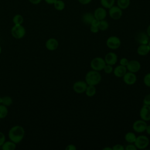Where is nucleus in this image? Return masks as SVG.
<instances>
[{
    "instance_id": "obj_1",
    "label": "nucleus",
    "mask_w": 150,
    "mask_h": 150,
    "mask_svg": "<svg viewBox=\"0 0 150 150\" xmlns=\"http://www.w3.org/2000/svg\"><path fill=\"white\" fill-rule=\"evenodd\" d=\"M25 135V129L21 125H15L9 131L8 137L9 139L15 144L19 143Z\"/></svg>"
},
{
    "instance_id": "obj_2",
    "label": "nucleus",
    "mask_w": 150,
    "mask_h": 150,
    "mask_svg": "<svg viewBox=\"0 0 150 150\" xmlns=\"http://www.w3.org/2000/svg\"><path fill=\"white\" fill-rule=\"evenodd\" d=\"M101 75L99 71L92 70L88 71L85 76V81L87 85L97 86L101 81Z\"/></svg>"
},
{
    "instance_id": "obj_3",
    "label": "nucleus",
    "mask_w": 150,
    "mask_h": 150,
    "mask_svg": "<svg viewBox=\"0 0 150 150\" xmlns=\"http://www.w3.org/2000/svg\"><path fill=\"white\" fill-rule=\"evenodd\" d=\"M106 64L103 58L100 57H96L93 58L90 62V67L92 70L100 71L103 70V69Z\"/></svg>"
},
{
    "instance_id": "obj_4",
    "label": "nucleus",
    "mask_w": 150,
    "mask_h": 150,
    "mask_svg": "<svg viewBox=\"0 0 150 150\" xmlns=\"http://www.w3.org/2000/svg\"><path fill=\"white\" fill-rule=\"evenodd\" d=\"M26 33V30L22 25H14L11 29L12 36L17 39L23 38Z\"/></svg>"
},
{
    "instance_id": "obj_5",
    "label": "nucleus",
    "mask_w": 150,
    "mask_h": 150,
    "mask_svg": "<svg viewBox=\"0 0 150 150\" xmlns=\"http://www.w3.org/2000/svg\"><path fill=\"white\" fill-rule=\"evenodd\" d=\"M137 149H144L148 147L149 144V139L146 135H141L137 137L134 143Z\"/></svg>"
},
{
    "instance_id": "obj_6",
    "label": "nucleus",
    "mask_w": 150,
    "mask_h": 150,
    "mask_svg": "<svg viewBox=\"0 0 150 150\" xmlns=\"http://www.w3.org/2000/svg\"><path fill=\"white\" fill-rule=\"evenodd\" d=\"M105 43L108 48L111 50H116L120 47L121 42L118 37L116 36H111L107 38Z\"/></svg>"
},
{
    "instance_id": "obj_7",
    "label": "nucleus",
    "mask_w": 150,
    "mask_h": 150,
    "mask_svg": "<svg viewBox=\"0 0 150 150\" xmlns=\"http://www.w3.org/2000/svg\"><path fill=\"white\" fill-rule=\"evenodd\" d=\"M108 15L114 20H118L122 16V9L117 5H113L108 9Z\"/></svg>"
},
{
    "instance_id": "obj_8",
    "label": "nucleus",
    "mask_w": 150,
    "mask_h": 150,
    "mask_svg": "<svg viewBox=\"0 0 150 150\" xmlns=\"http://www.w3.org/2000/svg\"><path fill=\"white\" fill-rule=\"evenodd\" d=\"M147 123L146 121L140 119L135 121L132 124V129L137 133H142L145 131Z\"/></svg>"
},
{
    "instance_id": "obj_9",
    "label": "nucleus",
    "mask_w": 150,
    "mask_h": 150,
    "mask_svg": "<svg viewBox=\"0 0 150 150\" xmlns=\"http://www.w3.org/2000/svg\"><path fill=\"white\" fill-rule=\"evenodd\" d=\"M87 84L85 81L79 80L73 84V91L77 94H82L85 92Z\"/></svg>"
},
{
    "instance_id": "obj_10",
    "label": "nucleus",
    "mask_w": 150,
    "mask_h": 150,
    "mask_svg": "<svg viewBox=\"0 0 150 150\" xmlns=\"http://www.w3.org/2000/svg\"><path fill=\"white\" fill-rule=\"evenodd\" d=\"M139 117L146 122L150 121V105L143 104L139 111Z\"/></svg>"
},
{
    "instance_id": "obj_11",
    "label": "nucleus",
    "mask_w": 150,
    "mask_h": 150,
    "mask_svg": "<svg viewBox=\"0 0 150 150\" xmlns=\"http://www.w3.org/2000/svg\"><path fill=\"white\" fill-rule=\"evenodd\" d=\"M127 71L136 73L138 72L141 67V63L137 60H129L127 66H126Z\"/></svg>"
},
{
    "instance_id": "obj_12",
    "label": "nucleus",
    "mask_w": 150,
    "mask_h": 150,
    "mask_svg": "<svg viewBox=\"0 0 150 150\" xmlns=\"http://www.w3.org/2000/svg\"><path fill=\"white\" fill-rule=\"evenodd\" d=\"M122 79L124 82L128 86H131L136 83L137 77L135 73L130 71H127V73L122 77Z\"/></svg>"
},
{
    "instance_id": "obj_13",
    "label": "nucleus",
    "mask_w": 150,
    "mask_h": 150,
    "mask_svg": "<svg viewBox=\"0 0 150 150\" xmlns=\"http://www.w3.org/2000/svg\"><path fill=\"white\" fill-rule=\"evenodd\" d=\"M136 42L139 45H146L149 42V37L146 32H139L135 36Z\"/></svg>"
},
{
    "instance_id": "obj_14",
    "label": "nucleus",
    "mask_w": 150,
    "mask_h": 150,
    "mask_svg": "<svg viewBox=\"0 0 150 150\" xmlns=\"http://www.w3.org/2000/svg\"><path fill=\"white\" fill-rule=\"evenodd\" d=\"M93 15L95 19L98 21H101L105 19L107 15V12L105 8H103V6L98 7L94 10Z\"/></svg>"
},
{
    "instance_id": "obj_15",
    "label": "nucleus",
    "mask_w": 150,
    "mask_h": 150,
    "mask_svg": "<svg viewBox=\"0 0 150 150\" xmlns=\"http://www.w3.org/2000/svg\"><path fill=\"white\" fill-rule=\"evenodd\" d=\"M104 59L106 64L113 66L117 63L118 61V56L114 52H110L105 54Z\"/></svg>"
},
{
    "instance_id": "obj_16",
    "label": "nucleus",
    "mask_w": 150,
    "mask_h": 150,
    "mask_svg": "<svg viewBox=\"0 0 150 150\" xmlns=\"http://www.w3.org/2000/svg\"><path fill=\"white\" fill-rule=\"evenodd\" d=\"M45 47L49 50H55L59 47V42L55 38H49L45 43Z\"/></svg>"
},
{
    "instance_id": "obj_17",
    "label": "nucleus",
    "mask_w": 150,
    "mask_h": 150,
    "mask_svg": "<svg viewBox=\"0 0 150 150\" xmlns=\"http://www.w3.org/2000/svg\"><path fill=\"white\" fill-rule=\"evenodd\" d=\"M127 69L125 66L119 64L115 67V68L113 69L112 73L115 77L120 78L122 77L124 75L127 73Z\"/></svg>"
},
{
    "instance_id": "obj_18",
    "label": "nucleus",
    "mask_w": 150,
    "mask_h": 150,
    "mask_svg": "<svg viewBox=\"0 0 150 150\" xmlns=\"http://www.w3.org/2000/svg\"><path fill=\"white\" fill-rule=\"evenodd\" d=\"M150 52V48L148 44L139 45L137 49V53L138 55L145 56Z\"/></svg>"
},
{
    "instance_id": "obj_19",
    "label": "nucleus",
    "mask_w": 150,
    "mask_h": 150,
    "mask_svg": "<svg viewBox=\"0 0 150 150\" xmlns=\"http://www.w3.org/2000/svg\"><path fill=\"white\" fill-rule=\"evenodd\" d=\"M94 19H95V18L94 16L93 13H91L90 12H86L84 13L81 17L82 22L84 24L89 25H90L91 22L93 21Z\"/></svg>"
},
{
    "instance_id": "obj_20",
    "label": "nucleus",
    "mask_w": 150,
    "mask_h": 150,
    "mask_svg": "<svg viewBox=\"0 0 150 150\" xmlns=\"http://www.w3.org/2000/svg\"><path fill=\"white\" fill-rule=\"evenodd\" d=\"M137 138V136L133 132H128L124 136L125 141L128 144H134Z\"/></svg>"
},
{
    "instance_id": "obj_21",
    "label": "nucleus",
    "mask_w": 150,
    "mask_h": 150,
    "mask_svg": "<svg viewBox=\"0 0 150 150\" xmlns=\"http://www.w3.org/2000/svg\"><path fill=\"white\" fill-rule=\"evenodd\" d=\"M2 150H14L16 148V144L12 141H5L1 146Z\"/></svg>"
},
{
    "instance_id": "obj_22",
    "label": "nucleus",
    "mask_w": 150,
    "mask_h": 150,
    "mask_svg": "<svg viewBox=\"0 0 150 150\" xmlns=\"http://www.w3.org/2000/svg\"><path fill=\"white\" fill-rule=\"evenodd\" d=\"M96 86H92V85H87V88L85 91L86 95L89 97H93L96 94Z\"/></svg>"
},
{
    "instance_id": "obj_23",
    "label": "nucleus",
    "mask_w": 150,
    "mask_h": 150,
    "mask_svg": "<svg viewBox=\"0 0 150 150\" xmlns=\"http://www.w3.org/2000/svg\"><path fill=\"white\" fill-rule=\"evenodd\" d=\"M56 10L62 11L65 8V3L63 0H56L53 4Z\"/></svg>"
},
{
    "instance_id": "obj_24",
    "label": "nucleus",
    "mask_w": 150,
    "mask_h": 150,
    "mask_svg": "<svg viewBox=\"0 0 150 150\" xmlns=\"http://www.w3.org/2000/svg\"><path fill=\"white\" fill-rule=\"evenodd\" d=\"M117 4L121 9H126L130 5V0H117Z\"/></svg>"
},
{
    "instance_id": "obj_25",
    "label": "nucleus",
    "mask_w": 150,
    "mask_h": 150,
    "mask_svg": "<svg viewBox=\"0 0 150 150\" xmlns=\"http://www.w3.org/2000/svg\"><path fill=\"white\" fill-rule=\"evenodd\" d=\"M115 1V0H100V3L103 8L109 9L114 5Z\"/></svg>"
},
{
    "instance_id": "obj_26",
    "label": "nucleus",
    "mask_w": 150,
    "mask_h": 150,
    "mask_svg": "<svg viewBox=\"0 0 150 150\" xmlns=\"http://www.w3.org/2000/svg\"><path fill=\"white\" fill-rule=\"evenodd\" d=\"M24 21L23 16L21 14H16L14 15L12 18V22L14 25H22Z\"/></svg>"
},
{
    "instance_id": "obj_27",
    "label": "nucleus",
    "mask_w": 150,
    "mask_h": 150,
    "mask_svg": "<svg viewBox=\"0 0 150 150\" xmlns=\"http://www.w3.org/2000/svg\"><path fill=\"white\" fill-rule=\"evenodd\" d=\"M108 27H109V23L106 20L103 19V20L99 21V23H98V28L100 30L105 31V30L108 29Z\"/></svg>"
},
{
    "instance_id": "obj_28",
    "label": "nucleus",
    "mask_w": 150,
    "mask_h": 150,
    "mask_svg": "<svg viewBox=\"0 0 150 150\" xmlns=\"http://www.w3.org/2000/svg\"><path fill=\"white\" fill-rule=\"evenodd\" d=\"M8 113V110L7 107L0 104V119L5 118Z\"/></svg>"
},
{
    "instance_id": "obj_29",
    "label": "nucleus",
    "mask_w": 150,
    "mask_h": 150,
    "mask_svg": "<svg viewBox=\"0 0 150 150\" xmlns=\"http://www.w3.org/2000/svg\"><path fill=\"white\" fill-rule=\"evenodd\" d=\"M12 99L9 96H4L3 97H1V103L2 104L8 107L11 105L12 104Z\"/></svg>"
},
{
    "instance_id": "obj_30",
    "label": "nucleus",
    "mask_w": 150,
    "mask_h": 150,
    "mask_svg": "<svg viewBox=\"0 0 150 150\" xmlns=\"http://www.w3.org/2000/svg\"><path fill=\"white\" fill-rule=\"evenodd\" d=\"M143 81L146 87H150V73H148L145 74L143 78Z\"/></svg>"
},
{
    "instance_id": "obj_31",
    "label": "nucleus",
    "mask_w": 150,
    "mask_h": 150,
    "mask_svg": "<svg viewBox=\"0 0 150 150\" xmlns=\"http://www.w3.org/2000/svg\"><path fill=\"white\" fill-rule=\"evenodd\" d=\"M113 69H114V68H113L112 66L106 64L105 65L104 69H103V70H104L105 73H106V74H110V73H112Z\"/></svg>"
},
{
    "instance_id": "obj_32",
    "label": "nucleus",
    "mask_w": 150,
    "mask_h": 150,
    "mask_svg": "<svg viewBox=\"0 0 150 150\" xmlns=\"http://www.w3.org/2000/svg\"><path fill=\"white\" fill-rule=\"evenodd\" d=\"M143 104L150 105V94H146L143 99Z\"/></svg>"
},
{
    "instance_id": "obj_33",
    "label": "nucleus",
    "mask_w": 150,
    "mask_h": 150,
    "mask_svg": "<svg viewBox=\"0 0 150 150\" xmlns=\"http://www.w3.org/2000/svg\"><path fill=\"white\" fill-rule=\"evenodd\" d=\"M112 150H124L125 148L122 145L120 144H117L113 145V146L112 147Z\"/></svg>"
},
{
    "instance_id": "obj_34",
    "label": "nucleus",
    "mask_w": 150,
    "mask_h": 150,
    "mask_svg": "<svg viewBox=\"0 0 150 150\" xmlns=\"http://www.w3.org/2000/svg\"><path fill=\"white\" fill-rule=\"evenodd\" d=\"M124 148L125 150H137V149L134 144H128Z\"/></svg>"
},
{
    "instance_id": "obj_35",
    "label": "nucleus",
    "mask_w": 150,
    "mask_h": 150,
    "mask_svg": "<svg viewBox=\"0 0 150 150\" xmlns=\"http://www.w3.org/2000/svg\"><path fill=\"white\" fill-rule=\"evenodd\" d=\"M128 62H129V60H128V59H127L125 57H122L120 60V64L126 67L127 66Z\"/></svg>"
},
{
    "instance_id": "obj_36",
    "label": "nucleus",
    "mask_w": 150,
    "mask_h": 150,
    "mask_svg": "<svg viewBox=\"0 0 150 150\" xmlns=\"http://www.w3.org/2000/svg\"><path fill=\"white\" fill-rule=\"evenodd\" d=\"M90 30L92 33H98L100 30H99L98 26H95L90 25Z\"/></svg>"
},
{
    "instance_id": "obj_37",
    "label": "nucleus",
    "mask_w": 150,
    "mask_h": 150,
    "mask_svg": "<svg viewBox=\"0 0 150 150\" xmlns=\"http://www.w3.org/2000/svg\"><path fill=\"white\" fill-rule=\"evenodd\" d=\"M5 142V136L3 132H0V146H1Z\"/></svg>"
},
{
    "instance_id": "obj_38",
    "label": "nucleus",
    "mask_w": 150,
    "mask_h": 150,
    "mask_svg": "<svg viewBox=\"0 0 150 150\" xmlns=\"http://www.w3.org/2000/svg\"><path fill=\"white\" fill-rule=\"evenodd\" d=\"M76 146L73 144H69L65 148L66 150H76Z\"/></svg>"
},
{
    "instance_id": "obj_39",
    "label": "nucleus",
    "mask_w": 150,
    "mask_h": 150,
    "mask_svg": "<svg viewBox=\"0 0 150 150\" xmlns=\"http://www.w3.org/2000/svg\"><path fill=\"white\" fill-rule=\"evenodd\" d=\"M79 2L82 5H87L91 2L92 0H78Z\"/></svg>"
},
{
    "instance_id": "obj_40",
    "label": "nucleus",
    "mask_w": 150,
    "mask_h": 150,
    "mask_svg": "<svg viewBox=\"0 0 150 150\" xmlns=\"http://www.w3.org/2000/svg\"><path fill=\"white\" fill-rule=\"evenodd\" d=\"M98 23H99V21L97 20V19H94L93 21L91 22L90 25L95 26H98Z\"/></svg>"
},
{
    "instance_id": "obj_41",
    "label": "nucleus",
    "mask_w": 150,
    "mask_h": 150,
    "mask_svg": "<svg viewBox=\"0 0 150 150\" xmlns=\"http://www.w3.org/2000/svg\"><path fill=\"white\" fill-rule=\"evenodd\" d=\"M42 0H29V1L33 4V5H38V4H39L41 2H42Z\"/></svg>"
},
{
    "instance_id": "obj_42",
    "label": "nucleus",
    "mask_w": 150,
    "mask_h": 150,
    "mask_svg": "<svg viewBox=\"0 0 150 150\" xmlns=\"http://www.w3.org/2000/svg\"><path fill=\"white\" fill-rule=\"evenodd\" d=\"M45 2L49 5H53L56 0H44Z\"/></svg>"
},
{
    "instance_id": "obj_43",
    "label": "nucleus",
    "mask_w": 150,
    "mask_h": 150,
    "mask_svg": "<svg viewBox=\"0 0 150 150\" xmlns=\"http://www.w3.org/2000/svg\"><path fill=\"white\" fill-rule=\"evenodd\" d=\"M145 132L150 135V125H147L146 129H145Z\"/></svg>"
},
{
    "instance_id": "obj_44",
    "label": "nucleus",
    "mask_w": 150,
    "mask_h": 150,
    "mask_svg": "<svg viewBox=\"0 0 150 150\" xmlns=\"http://www.w3.org/2000/svg\"><path fill=\"white\" fill-rule=\"evenodd\" d=\"M146 33H147V35H148V36L150 38V24L148 26L147 28H146Z\"/></svg>"
},
{
    "instance_id": "obj_45",
    "label": "nucleus",
    "mask_w": 150,
    "mask_h": 150,
    "mask_svg": "<svg viewBox=\"0 0 150 150\" xmlns=\"http://www.w3.org/2000/svg\"><path fill=\"white\" fill-rule=\"evenodd\" d=\"M103 150H112V147H110V146H106L103 148Z\"/></svg>"
},
{
    "instance_id": "obj_46",
    "label": "nucleus",
    "mask_w": 150,
    "mask_h": 150,
    "mask_svg": "<svg viewBox=\"0 0 150 150\" xmlns=\"http://www.w3.org/2000/svg\"><path fill=\"white\" fill-rule=\"evenodd\" d=\"M1 52H2V49H1V47L0 46V54L1 53Z\"/></svg>"
},
{
    "instance_id": "obj_47",
    "label": "nucleus",
    "mask_w": 150,
    "mask_h": 150,
    "mask_svg": "<svg viewBox=\"0 0 150 150\" xmlns=\"http://www.w3.org/2000/svg\"><path fill=\"white\" fill-rule=\"evenodd\" d=\"M148 46H149V48H150V40H149V43H148Z\"/></svg>"
},
{
    "instance_id": "obj_48",
    "label": "nucleus",
    "mask_w": 150,
    "mask_h": 150,
    "mask_svg": "<svg viewBox=\"0 0 150 150\" xmlns=\"http://www.w3.org/2000/svg\"><path fill=\"white\" fill-rule=\"evenodd\" d=\"M1 103V96H0V104Z\"/></svg>"
},
{
    "instance_id": "obj_49",
    "label": "nucleus",
    "mask_w": 150,
    "mask_h": 150,
    "mask_svg": "<svg viewBox=\"0 0 150 150\" xmlns=\"http://www.w3.org/2000/svg\"><path fill=\"white\" fill-rule=\"evenodd\" d=\"M149 149H150V148H149Z\"/></svg>"
}]
</instances>
